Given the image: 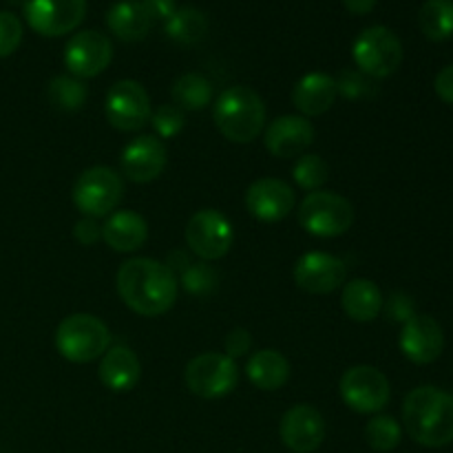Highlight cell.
I'll use <instances>...</instances> for the list:
<instances>
[{"instance_id": "6da1fadb", "label": "cell", "mask_w": 453, "mask_h": 453, "mask_svg": "<svg viewBox=\"0 0 453 453\" xmlns=\"http://www.w3.org/2000/svg\"><path fill=\"white\" fill-rule=\"evenodd\" d=\"M118 295L140 317H162L177 301V277L166 264L135 257L118 270Z\"/></svg>"}, {"instance_id": "7a4b0ae2", "label": "cell", "mask_w": 453, "mask_h": 453, "mask_svg": "<svg viewBox=\"0 0 453 453\" xmlns=\"http://www.w3.org/2000/svg\"><path fill=\"white\" fill-rule=\"evenodd\" d=\"M403 423L411 441L423 447H445L453 442V396L449 392L423 385L407 394Z\"/></svg>"}, {"instance_id": "3957f363", "label": "cell", "mask_w": 453, "mask_h": 453, "mask_svg": "<svg viewBox=\"0 0 453 453\" xmlns=\"http://www.w3.org/2000/svg\"><path fill=\"white\" fill-rule=\"evenodd\" d=\"M212 118L226 140L234 144H250L265 127V104L250 87L234 84L217 97Z\"/></svg>"}, {"instance_id": "277c9868", "label": "cell", "mask_w": 453, "mask_h": 453, "mask_svg": "<svg viewBox=\"0 0 453 453\" xmlns=\"http://www.w3.org/2000/svg\"><path fill=\"white\" fill-rule=\"evenodd\" d=\"M56 348L71 363H91L111 348V330L93 314H71L56 330Z\"/></svg>"}, {"instance_id": "5b68a950", "label": "cell", "mask_w": 453, "mask_h": 453, "mask_svg": "<svg viewBox=\"0 0 453 453\" xmlns=\"http://www.w3.org/2000/svg\"><path fill=\"white\" fill-rule=\"evenodd\" d=\"M299 224L308 234L319 239L341 237L354 224V206L330 190H314L299 203Z\"/></svg>"}, {"instance_id": "8992f818", "label": "cell", "mask_w": 453, "mask_h": 453, "mask_svg": "<svg viewBox=\"0 0 453 453\" xmlns=\"http://www.w3.org/2000/svg\"><path fill=\"white\" fill-rule=\"evenodd\" d=\"M352 58L367 78L380 80L396 73L403 62V44L392 29L383 25L367 27L352 44Z\"/></svg>"}, {"instance_id": "52a82bcc", "label": "cell", "mask_w": 453, "mask_h": 453, "mask_svg": "<svg viewBox=\"0 0 453 453\" xmlns=\"http://www.w3.org/2000/svg\"><path fill=\"white\" fill-rule=\"evenodd\" d=\"M122 195L124 181L118 171L109 166H93L78 177L71 197L84 217L102 219V217L113 215V211L122 202Z\"/></svg>"}, {"instance_id": "ba28073f", "label": "cell", "mask_w": 453, "mask_h": 453, "mask_svg": "<svg viewBox=\"0 0 453 453\" xmlns=\"http://www.w3.org/2000/svg\"><path fill=\"white\" fill-rule=\"evenodd\" d=\"M186 388L199 398H224L237 388L239 365L226 354H199L186 365Z\"/></svg>"}, {"instance_id": "9c48e42d", "label": "cell", "mask_w": 453, "mask_h": 453, "mask_svg": "<svg viewBox=\"0 0 453 453\" xmlns=\"http://www.w3.org/2000/svg\"><path fill=\"white\" fill-rule=\"evenodd\" d=\"M341 398L349 410L358 414H379L389 403L388 376L372 365H354L341 376Z\"/></svg>"}, {"instance_id": "30bf717a", "label": "cell", "mask_w": 453, "mask_h": 453, "mask_svg": "<svg viewBox=\"0 0 453 453\" xmlns=\"http://www.w3.org/2000/svg\"><path fill=\"white\" fill-rule=\"evenodd\" d=\"M104 115L113 128L135 133L150 122V97L135 80H119L109 88L104 100Z\"/></svg>"}, {"instance_id": "8fae6325", "label": "cell", "mask_w": 453, "mask_h": 453, "mask_svg": "<svg viewBox=\"0 0 453 453\" xmlns=\"http://www.w3.org/2000/svg\"><path fill=\"white\" fill-rule=\"evenodd\" d=\"M233 242V224L215 208L197 211L186 226V246L202 261H217L226 257Z\"/></svg>"}, {"instance_id": "7c38bea8", "label": "cell", "mask_w": 453, "mask_h": 453, "mask_svg": "<svg viewBox=\"0 0 453 453\" xmlns=\"http://www.w3.org/2000/svg\"><path fill=\"white\" fill-rule=\"evenodd\" d=\"M87 0H27L25 20L44 38H60L82 25Z\"/></svg>"}, {"instance_id": "4fadbf2b", "label": "cell", "mask_w": 453, "mask_h": 453, "mask_svg": "<svg viewBox=\"0 0 453 453\" xmlns=\"http://www.w3.org/2000/svg\"><path fill=\"white\" fill-rule=\"evenodd\" d=\"M113 60V42L100 31H80L65 47V65L73 78H96Z\"/></svg>"}, {"instance_id": "5bb4252c", "label": "cell", "mask_w": 453, "mask_h": 453, "mask_svg": "<svg viewBox=\"0 0 453 453\" xmlns=\"http://www.w3.org/2000/svg\"><path fill=\"white\" fill-rule=\"evenodd\" d=\"M295 283L310 295H330L339 290L348 277L343 259L330 252H305L295 264Z\"/></svg>"}, {"instance_id": "9a60e30c", "label": "cell", "mask_w": 453, "mask_h": 453, "mask_svg": "<svg viewBox=\"0 0 453 453\" xmlns=\"http://www.w3.org/2000/svg\"><path fill=\"white\" fill-rule=\"evenodd\" d=\"M296 195L290 184L274 177H261L252 181L246 193V208L257 221L274 224L281 221L295 211Z\"/></svg>"}, {"instance_id": "2e32d148", "label": "cell", "mask_w": 453, "mask_h": 453, "mask_svg": "<svg viewBox=\"0 0 453 453\" xmlns=\"http://www.w3.org/2000/svg\"><path fill=\"white\" fill-rule=\"evenodd\" d=\"M279 434L292 453H314L326 441V420L312 405H295L283 414Z\"/></svg>"}, {"instance_id": "e0dca14e", "label": "cell", "mask_w": 453, "mask_h": 453, "mask_svg": "<svg viewBox=\"0 0 453 453\" xmlns=\"http://www.w3.org/2000/svg\"><path fill=\"white\" fill-rule=\"evenodd\" d=\"M398 345L411 363L429 365L445 349V334L436 319H432L429 314H414L410 321L403 323Z\"/></svg>"}, {"instance_id": "ac0fdd59", "label": "cell", "mask_w": 453, "mask_h": 453, "mask_svg": "<svg viewBox=\"0 0 453 453\" xmlns=\"http://www.w3.org/2000/svg\"><path fill=\"white\" fill-rule=\"evenodd\" d=\"M166 146L155 135H140L124 146L119 155L124 177H128L135 184H149L157 180L166 168Z\"/></svg>"}, {"instance_id": "d6986e66", "label": "cell", "mask_w": 453, "mask_h": 453, "mask_svg": "<svg viewBox=\"0 0 453 453\" xmlns=\"http://www.w3.org/2000/svg\"><path fill=\"white\" fill-rule=\"evenodd\" d=\"M314 127L303 115H281L264 133V144L270 155L281 159L301 157L314 142Z\"/></svg>"}, {"instance_id": "ffe728a7", "label": "cell", "mask_w": 453, "mask_h": 453, "mask_svg": "<svg viewBox=\"0 0 453 453\" xmlns=\"http://www.w3.org/2000/svg\"><path fill=\"white\" fill-rule=\"evenodd\" d=\"M336 100V82L332 75L314 71L305 73L292 88V104L303 118H317L327 113Z\"/></svg>"}, {"instance_id": "44dd1931", "label": "cell", "mask_w": 453, "mask_h": 453, "mask_svg": "<svg viewBox=\"0 0 453 453\" xmlns=\"http://www.w3.org/2000/svg\"><path fill=\"white\" fill-rule=\"evenodd\" d=\"M100 380L111 392H131L142 376V363L127 345H113L100 361Z\"/></svg>"}, {"instance_id": "7402d4cb", "label": "cell", "mask_w": 453, "mask_h": 453, "mask_svg": "<svg viewBox=\"0 0 453 453\" xmlns=\"http://www.w3.org/2000/svg\"><path fill=\"white\" fill-rule=\"evenodd\" d=\"M102 239L115 252H135L149 239V224L133 211H118L102 226Z\"/></svg>"}, {"instance_id": "603a6c76", "label": "cell", "mask_w": 453, "mask_h": 453, "mask_svg": "<svg viewBox=\"0 0 453 453\" xmlns=\"http://www.w3.org/2000/svg\"><path fill=\"white\" fill-rule=\"evenodd\" d=\"M106 25L115 38L124 42H140L149 35L153 18L149 16L142 0H118L106 13Z\"/></svg>"}, {"instance_id": "cb8c5ba5", "label": "cell", "mask_w": 453, "mask_h": 453, "mask_svg": "<svg viewBox=\"0 0 453 453\" xmlns=\"http://www.w3.org/2000/svg\"><path fill=\"white\" fill-rule=\"evenodd\" d=\"M383 292L370 279H352L345 283L341 305L352 321L370 323L383 312Z\"/></svg>"}, {"instance_id": "d4e9b609", "label": "cell", "mask_w": 453, "mask_h": 453, "mask_svg": "<svg viewBox=\"0 0 453 453\" xmlns=\"http://www.w3.org/2000/svg\"><path fill=\"white\" fill-rule=\"evenodd\" d=\"M246 376L255 388L277 392L290 379V363L277 349H259L248 358Z\"/></svg>"}, {"instance_id": "484cf974", "label": "cell", "mask_w": 453, "mask_h": 453, "mask_svg": "<svg viewBox=\"0 0 453 453\" xmlns=\"http://www.w3.org/2000/svg\"><path fill=\"white\" fill-rule=\"evenodd\" d=\"M164 29H166L168 38L175 40L177 44L190 47V44H197L206 38L208 18L195 7H177L175 13L166 20Z\"/></svg>"}, {"instance_id": "4316f807", "label": "cell", "mask_w": 453, "mask_h": 453, "mask_svg": "<svg viewBox=\"0 0 453 453\" xmlns=\"http://www.w3.org/2000/svg\"><path fill=\"white\" fill-rule=\"evenodd\" d=\"M418 25L432 42L449 40L453 35V0H427L420 7Z\"/></svg>"}, {"instance_id": "83f0119b", "label": "cell", "mask_w": 453, "mask_h": 453, "mask_svg": "<svg viewBox=\"0 0 453 453\" xmlns=\"http://www.w3.org/2000/svg\"><path fill=\"white\" fill-rule=\"evenodd\" d=\"M173 100L181 111H202L212 100V84L199 73H184L171 88Z\"/></svg>"}, {"instance_id": "f1b7e54d", "label": "cell", "mask_w": 453, "mask_h": 453, "mask_svg": "<svg viewBox=\"0 0 453 453\" xmlns=\"http://www.w3.org/2000/svg\"><path fill=\"white\" fill-rule=\"evenodd\" d=\"M87 96V87L73 75H56L47 84V97L51 106H56L58 111H66V113L82 109Z\"/></svg>"}, {"instance_id": "f546056e", "label": "cell", "mask_w": 453, "mask_h": 453, "mask_svg": "<svg viewBox=\"0 0 453 453\" xmlns=\"http://www.w3.org/2000/svg\"><path fill=\"white\" fill-rule=\"evenodd\" d=\"M403 429L392 416H374L365 427V441L374 451H394L401 445Z\"/></svg>"}, {"instance_id": "4dcf8cb0", "label": "cell", "mask_w": 453, "mask_h": 453, "mask_svg": "<svg viewBox=\"0 0 453 453\" xmlns=\"http://www.w3.org/2000/svg\"><path fill=\"white\" fill-rule=\"evenodd\" d=\"M292 177H295L296 186H301L303 190H321V186L326 184L327 177H330V168L323 162L321 155L303 153L296 164L292 166Z\"/></svg>"}, {"instance_id": "1f68e13d", "label": "cell", "mask_w": 453, "mask_h": 453, "mask_svg": "<svg viewBox=\"0 0 453 453\" xmlns=\"http://www.w3.org/2000/svg\"><path fill=\"white\" fill-rule=\"evenodd\" d=\"M180 281L188 295L206 296L215 292L219 277H217L215 268L208 265V261H195V264H188L181 270Z\"/></svg>"}, {"instance_id": "d6a6232c", "label": "cell", "mask_w": 453, "mask_h": 453, "mask_svg": "<svg viewBox=\"0 0 453 453\" xmlns=\"http://www.w3.org/2000/svg\"><path fill=\"white\" fill-rule=\"evenodd\" d=\"M336 82V93L345 97V100H365L372 97L376 91V84L372 82V78H367L361 71H341L339 78H334Z\"/></svg>"}, {"instance_id": "836d02e7", "label": "cell", "mask_w": 453, "mask_h": 453, "mask_svg": "<svg viewBox=\"0 0 453 453\" xmlns=\"http://www.w3.org/2000/svg\"><path fill=\"white\" fill-rule=\"evenodd\" d=\"M150 124H153L159 140H171V137L180 135V131L184 128V111L177 104H162L150 115Z\"/></svg>"}, {"instance_id": "e575fe53", "label": "cell", "mask_w": 453, "mask_h": 453, "mask_svg": "<svg viewBox=\"0 0 453 453\" xmlns=\"http://www.w3.org/2000/svg\"><path fill=\"white\" fill-rule=\"evenodd\" d=\"M22 22L16 13L0 12V58H7L20 47Z\"/></svg>"}, {"instance_id": "d590c367", "label": "cell", "mask_w": 453, "mask_h": 453, "mask_svg": "<svg viewBox=\"0 0 453 453\" xmlns=\"http://www.w3.org/2000/svg\"><path fill=\"white\" fill-rule=\"evenodd\" d=\"M383 308L385 312H388V317L398 323L410 321V319L416 314L414 299H411L410 295H405V292H394V295L388 299V303H383Z\"/></svg>"}, {"instance_id": "8d00e7d4", "label": "cell", "mask_w": 453, "mask_h": 453, "mask_svg": "<svg viewBox=\"0 0 453 453\" xmlns=\"http://www.w3.org/2000/svg\"><path fill=\"white\" fill-rule=\"evenodd\" d=\"M224 348H226V357H230L233 361L239 357H246V354L252 349L250 332L243 330V327H234V330L224 339Z\"/></svg>"}, {"instance_id": "74e56055", "label": "cell", "mask_w": 453, "mask_h": 453, "mask_svg": "<svg viewBox=\"0 0 453 453\" xmlns=\"http://www.w3.org/2000/svg\"><path fill=\"white\" fill-rule=\"evenodd\" d=\"M75 242L82 243V246H96L102 239V226L97 224V219H91V217H84L75 224L73 228Z\"/></svg>"}, {"instance_id": "f35d334b", "label": "cell", "mask_w": 453, "mask_h": 453, "mask_svg": "<svg viewBox=\"0 0 453 453\" xmlns=\"http://www.w3.org/2000/svg\"><path fill=\"white\" fill-rule=\"evenodd\" d=\"M142 4H144V9L149 12V16L153 18V20L164 22H166L177 9L175 0H142Z\"/></svg>"}, {"instance_id": "ab89813d", "label": "cell", "mask_w": 453, "mask_h": 453, "mask_svg": "<svg viewBox=\"0 0 453 453\" xmlns=\"http://www.w3.org/2000/svg\"><path fill=\"white\" fill-rule=\"evenodd\" d=\"M434 87H436L438 97H441L442 102L453 104V65L441 69V73L436 75V82H434Z\"/></svg>"}, {"instance_id": "60d3db41", "label": "cell", "mask_w": 453, "mask_h": 453, "mask_svg": "<svg viewBox=\"0 0 453 453\" xmlns=\"http://www.w3.org/2000/svg\"><path fill=\"white\" fill-rule=\"evenodd\" d=\"M376 3L379 0H343V7L354 16H365V13L374 12Z\"/></svg>"}, {"instance_id": "b9f144b4", "label": "cell", "mask_w": 453, "mask_h": 453, "mask_svg": "<svg viewBox=\"0 0 453 453\" xmlns=\"http://www.w3.org/2000/svg\"><path fill=\"white\" fill-rule=\"evenodd\" d=\"M451 396H453V394H451Z\"/></svg>"}]
</instances>
